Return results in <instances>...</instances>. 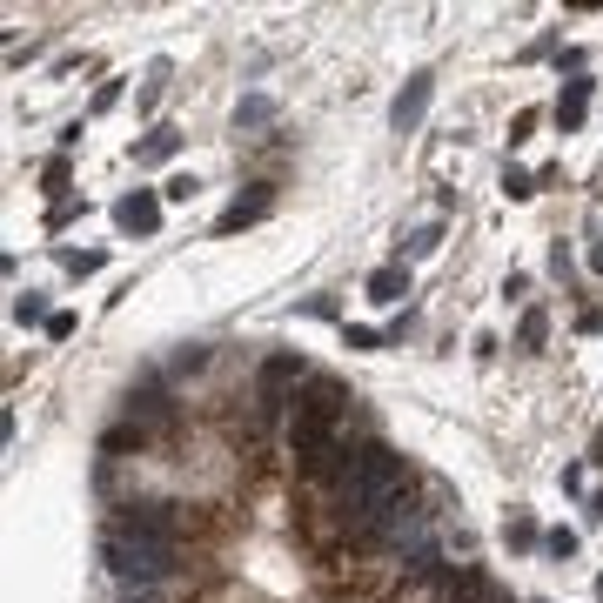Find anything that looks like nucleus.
<instances>
[{"instance_id": "obj_1", "label": "nucleus", "mask_w": 603, "mask_h": 603, "mask_svg": "<svg viewBox=\"0 0 603 603\" xmlns=\"http://www.w3.org/2000/svg\"><path fill=\"white\" fill-rule=\"evenodd\" d=\"M342 409H349L342 382H329V376H309V382H302V396H295V409H289V449L309 469L329 456L335 429H342Z\"/></svg>"}, {"instance_id": "obj_2", "label": "nucleus", "mask_w": 603, "mask_h": 603, "mask_svg": "<svg viewBox=\"0 0 603 603\" xmlns=\"http://www.w3.org/2000/svg\"><path fill=\"white\" fill-rule=\"evenodd\" d=\"M108 570L121 583H155V577H168V563H175V543H141V536H121V530H108Z\"/></svg>"}, {"instance_id": "obj_3", "label": "nucleus", "mask_w": 603, "mask_h": 603, "mask_svg": "<svg viewBox=\"0 0 603 603\" xmlns=\"http://www.w3.org/2000/svg\"><path fill=\"white\" fill-rule=\"evenodd\" d=\"M114 228H121V235H155L161 228V195H148V188L121 195L114 201Z\"/></svg>"}, {"instance_id": "obj_4", "label": "nucleus", "mask_w": 603, "mask_h": 603, "mask_svg": "<svg viewBox=\"0 0 603 603\" xmlns=\"http://www.w3.org/2000/svg\"><path fill=\"white\" fill-rule=\"evenodd\" d=\"M429 94H436V74H409V81H402V94H396V108H389V128L396 134H409L416 128V121H423V108H429Z\"/></svg>"}, {"instance_id": "obj_5", "label": "nucleus", "mask_w": 603, "mask_h": 603, "mask_svg": "<svg viewBox=\"0 0 603 603\" xmlns=\"http://www.w3.org/2000/svg\"><path fill=\"white\" fill-rule=\"evenodd\" d=\"M289 382H302V356H268L262 362V416H275V409H282Z\"/></svg>"}, {"instance_id": "obj_6", "label": "nucleus", "mask_w": 603, "mask_h": 603, "mask_svg": "<svg viewBox=\"0 0 603 603\" xmlns=\"http://www.w3.org/2000/svg\"><path fill=\"white\" fill-rule=\"evenodd\" d=\"M114 530H121V536H141V543H175V536H168V516H161L155 503H141V510H128L121 523H114Z\"/></svg>"}, {"instance_id": "obj_7", "label": "nucleus", "mask_w": 603, "mask_h": 603, "mask_svg": "<svg viewBox=\"0 0 603 603\" xmlns=\"http://www.w3.org/2000/svg\"><path fill=\"white\" fill-rule=\"evenodd\" d=\"M583 108H590V74H577V81L557 94V108H550V114H557V128H577Z\"/></svg>"}, {"instance_id": "obj_8", "label": "nucleus", "mask_w": 603, "mask_h": 603, "mask_svg": "<svg viewBox=\"0 0 603 603\" xmlns=\"http://www.w3.org/2000/svg\"><path fill=\"white\" fill-rule=\"evenodd\" d=\"M268 201H275V195H268V188H255V195H248V201H235V208H222V222H215V228H222V235H235V228L262 222V215H268Z\"/></svg>"}, {"instance_id": "obj_9", "label": "nucleus", "mask_w": 603, "mask_h": 603, "mask_svg": "<svg viewBox=\"0 0 603 603\" xmlns=\"http://www.w3.org/2000/svg\"><path fill=\"white\" fill-rule=\"evenodd\" d=\"M175 148H181V134L175 128H155L141 148H134V168H161V161H175Z\"/></svg>"}, {"instance_id": "obj_10", "label": "nucleus", "mask_w": 603, "mask_h": 603, "mask_svg": "<svg viewBox=\"0 0 603 603\" xmlns=\"http://www.w3.org/2000/svg\"><path fill=\"white\" fill-rule=\"evenodd\" d=\"M409 295V268H376L369 275V302H402Z\"/></svg>"}, {"instance_id": "obj_11", "label": "nucleus", "mask_w": 603, "mask_h": 603, "mask_svg": "<svg viewBox=\"0 0 603 603\" xmlns=\"http://www.w3.org/2000/svg\"><path fill=\"white\" fill-rule=\"evenodd\" d=\"M268 121H275V101L268 94H242L235 101V128H268Z\"/></svg>"}, {"instance_id": "obj_12", "label": "nucleus", "mask_w": 603, "mask_h": 603, "mask_svg": "<svg viewBox=\"0 0 603 603\" xmlns=\"http://www.w3.org/2000/svg\"><path fill=\"white\" fill-rule=\"evenodd\" d=\"M543 335H550V315L543 309H530L523 322H516V342H523V349H543Z\"/></svg>"}, {"instance_id": "obj_13", "label": "nucleus", "mask_w": 603, "mask_h": 603, "mask_svg": "<svg viewBox=\"0 0 603 603\" xmlns=\"http://www.w3.org/2000/svg\"><path fill=\"white\" fill-rule=\"evenodd\" d=\"M161 88H168V61L148 67V88H141V114H155V108H161Z\"/></svg>"}, {"instance_id": "obj_14", "label": "nucleus", "mask_w": 603, "mask_h": 603, "mask_svg": "<svg viewBox=\"0 0 603 603\" xmlns=\"http://www.w3.org/2000/svg\"><path fill=\"white\" fill-rule=\"evenodd\" d=\"M436 248H443V222H423L409 235V255H436Z\"/></svg>"}, {"instance_id": "obj_15", "label": "nucleus", "mask_w": 603, "mask_h": 603, "mask_svg": "<svg viewBox=\"0 0 603 603\" xmlns=\"http://www.w3.org/2000/svg\"><path fill=\"white\" fill-rule=\"evenodd\" d=\"M449 603H483V583L469 577V570H456V577H449Z\"/></svg>"}, {"instance_id": "obj_16", "label": "nucleus", "mask_w": 603, "mask_h": 603, "mask_svg": "<svg viewBox=\"0 0 603 603\" xmlns=\"http://www.w3.org/2000/svg\"><path fill=\"white\" fill-rule=\"evenodd\" d=\"M14 322H54L41 295H14Z\"/></svg>"}, {"instance_id": "obj_17", "label": "nucleus", "mask_w": 603, "mask_h": 603, "mask_svg": "<svg viewBox=\"0 0 603 603\" xmlns=\"http://www.w3.org/2000/svg\"><path fill=\"white\" fill-rule=\"evenodd\" d=\"M543 550H550V557H577V530H550L543 536Z\"/></svg>"}, {"instance_id": "obj_18", "label": "nucleus", "mask_w": 603, "mask_h": 603, "mask_svg": "<svg viewBox=\"0 0 603 603\" xmlns=\"http://www.w3.org/2000/svg\"><path fill=\"white\" fill-rule=\"evenodd\" d=\"M503 195H510V201H530V195H536V181H530V175H516V168H510V175H503Z\"/></svg>"}, {"instance_id": "obj_19", "label": "nucleus", "mask_w": 603, "mask_h": 603, "mask_svg": "<svg viewBox=\"0 0 603 603\" xmlns=\"http://www.w3.org/2000/svg\"><path fill=\"white\" fill-rule=\"evenodd\" d=\"M536 121H543V114H536V108H523V114L510 121V141H530V134H536Z\"/></svg>"}, {"instance_id": "obj_20", "label": "nucleus", "mask_w": 603, "mask_h": 603, "mask_svg": "<svg viewBox=\"0 0 603 603\" xmlns=\"http://www.w3.org/2000/svg\"><path fill=\"white\" fill-rule=\"evenodd\" d=\"M61 262H67V275H94V268H101V255H74V248H67Z\"/></svg>"}, {"instance_id": "obj_21", "label": "nucleus", "mask_w": 603, "mask_h": 603, "mask_svg": "<svg viewBox=\"0 0 603 603\" xmlns=\"http://www.w3.org/2000/svg\"><path fill=\"white\" fill-rule=\"evenodd\" d=\"M510 543H516V550H530V543H536V523H530V516H516V523H510Z\"/></svg>"}, {"instance_id": "obj_22", "label": "nucleus", "mask_w": 603, "mask_h": 603, "mask_svg": "<svg viewBox=\"0 0 603 603\" xmlns=\"http://www.w3.org/2000/svg\"><path fill=\"white\" fill-rule=\"evenodd\" d=\"M114 101H121V81H101V88H94V114H108Z\"/></svg>"}, {"instance_id": "obj_23", "label": "nucleus", "mask_w": 603, "mask_h": 603, "mask_svg": "<svg viewBox=\"0 0 603 603\" xmlns=\"http://www.w3.org/2000/svg\"><path fill=\"white\" fill-rule=\"evenodd\" d=\"M188 195H195V175H175L168 188H161V201H188Z\"/></svg>"}, {"instance_id": "obj_24", "label": "nucleus", "mask_w": 603, "mask_h": 603, "mask_svg": "<svg viewBox=\"0 0 603 603\" xmlns=\"http://www.w3.org/2000/svg\"><path fill=\"white\" fill-rule=\"evenodd\" d=\"M376 342H382V329H362V322L349 329V349H376Z\"/></svg>"}, {"instance_id": "obj_25", "label": "nucleus", "mask_w": 603, "mask_h": 603, "mask_svg": "<svg viewBox=\"0 0 603 603\" xmlns=\"http://www.w3.org/2000/svg\"><path fill=\"white\" fill-rule=\"evenodd\" d=\"M583 262H590V275H603V242H590V255H583Z\"/></svg>"}, {"instance_id": "obj_26", "label": "nucleus", "mask_w": 603, "mask_h": 603, "mask_svg": "<svg viewBox=\"0 0 603 603\" xmlns=\"http://www.w3.org/2000/svg\"><path fill=\"white\" fill-rule=\"evenodd\" d=\"M590 463H603V429H597V436H590Z\"/></svg>"}, {"instance_id": "obj_27", "label": "nucleus", "mask_w": 603, "mask_h": 603, "mask_svg": "<svg viewBox=\"0 0 603 603\" xmlns=\"http://www.w3.org/2000/svg\"><path fill=\"white\" fill-rule=\"evenodd\" d=\"M597 597H603V577H597Z\"/></svg>"}]
</instances>
